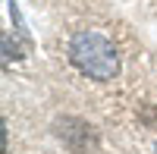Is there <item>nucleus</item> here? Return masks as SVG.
I'll use <instances>...</instances> for the list:
<instances>
[{"label": "nucleus", "instance_id": "1", "mask_svg": "<svg viewBox=\"0 0 157 154\" xmlns=\"http://www.w3.org/2000/svg\"><path fill=\"white\" fill-rule=\"evenodd\" d=\"M69 60H72V66L82 75L98 79V82H110L116 75V69H120L113 41L107 35L94 32V29L72 35V41H69Z\"/></svg>", "mask_w": 157, "mask_h": 154}]
</instances>
